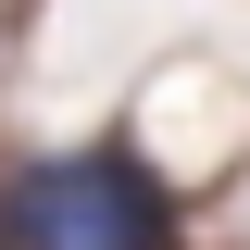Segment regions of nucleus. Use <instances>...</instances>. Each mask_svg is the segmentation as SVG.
<instances>
[{"instance_id": "1", "label": "nucleus", "mask_w": 250, "mask_h": 250, "mask_svg": "<svg viewBox=\"0 0 250 250\" xmlns=\"http://www.w3.org/2000/svg\"><path fill=\"white\" fill-rule=\"evenodd\" d=\"M13 238H38V250H163L175 213H163V188L113 150V163H38V175L13 188Z\"/></svg>"}]
</instances>
